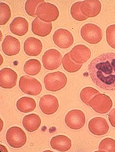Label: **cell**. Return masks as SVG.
Here are the masks:
<instances>
[{"mask_svg":"<svg viewBox=\"0 0 115 152\" xmlns=\"http://www.w3.org/2000/svg\"><path fill=\"white\" fill-rule=\"evenodd\" d=\"M67 81L66 75L57 72L47 74L45 76L43 82L47 90L56 92L63 88L67 84Z\"/></svg>","mask_w":115,"mask_h":152,"instance_id":"2","label":"cell"},{"mask_svg":"<svg viewBox=\"0 0 115 152\" xmlns=\"http://www.w3.org/2000/svg\"><path fill=\"white\" fill-rule=\"evenodd\" d=\"M6 138L7 143L12 148H22L27 142V136L25 133L18 126L10 128L7 132Z\"/></svg>","mask_w":115,"mask_h":152,"instance_id":"6","label":"cell"},{"mask_svg":"<svg viewBox=\"0 0 115 152\" xmlns=\"http://www.w3.org/2000/svg\"><path fill=\"white\" fill-rule=\"evenodd\" d=\"M39 106L44 114L51 115L57 111L59 107V103L55 96L51 94H46L40 99Z\"/></svg>","mask_w":115,"mask_h":152,"instance_id":"11","label":"cell"},{"mask_svg":"<svg viewBox=\"0 0 115 152\" xmlns=\"http://www.w3.org/2000/svg\"><path fill=\"white\" fill-rule=\"evenodd\" d=\"M37 106L36 101L33 98L24 97L17 101L16 107L18 110L22 113H30L35 109Z\"/></svg>","mask_w":115,"mask_h":152,"instance_id":"22","label":"cell"},{"mask_svg":"<svg viewBox=\"0 0 115 152\" xmlns=\"http://www.w3.org/2000/svg\"><path fill=\"white\" fill-rule=\"evenodd\" d=\"M82 1L77 2L74 4L71 9V13L73 18L79 21H85L88 18L82 13L81 6Z\"/></svg>","mask_w":115,"mask_h":152,"instance_id":"26","label":"cell"},{"mask_svg":"<svg viewBox=\"0 0 115 152\" xmlns=\"http://www.w3.org/2000/svg\"><path fill=\"white\" fill-rule=\"evenodd\" d=\"M53 39L57 47L63 49L71 47L74 42L72 34L68 30L64 28L57 30L53 34Z\"/></svg>","mask_w":115,"mask_h":152,"instance_id":"10","label":"cell"},{"mask_svg":"<svg viewBox=\"0 0 115 152\" xmlns=\"http://www.w3.org/2000/svg\"><path fill=\"white\" fill-rule=\"evenodd\" d=\"M29 24L24 18L18 17L15 18L10 25V29L13 34L19 37L25 35L28 31Z\"/></svg>","mask_w":115,"mask_h":152,"instance_id":"18","label":"cell"},{"mask_svg":"<svg viewBox=\"0 0 115 152\" xmlns=\"http://www.w3.org/2000/svg\"><path fill=\"white\" fill-rule=\"evenodd\" d=\"M65 122L69 128L79 129L82 128L86 123V116L80 110H73L69 111L66 115Z\"/></svg>","mask_w":115,"mask_h":152,"instance_id":"9","label":"cell"},{"mask_svg":"<svg viewBox=\"0 0 115 152\" xmlns=\"http://www.w3.org/2000/svg\"><path fill=\"white\" fill-rule=\"evenodd\" d=\"M1 25H5L8 22L11 17V10L8 4L5 3H1Z\"/></svg>","mask_w":115,"mask_h":152,"instance_id":"28","label":"cell"},{"mask_svg":"<svg viewBox=\"0 0 115 152\" xmlns=\"http://www.w3.org/2000/svg\"><path fill=\"white\" fill-rule=\"evenodd\" d=\"M50 145L52 149L64 152L69 150L72 146V141L67 136L58 135L51 139Z\"/></svg>","mask_w":115,"mask_h":152,"instance_id":"20","label":"cell"},{"mask_svg":"<svg viewBox=\"0 0 115 152\" xmlns=\"http://www.w3.org/2000/svg\"><path fill=\"white\" fill-rule=\"evenodd\" d=\"M44 1H27L25 4V9L29 16L35 17L37 8L40 4L45 2Z\"/></svg>","mask_w":115,"mask_h":152,"instance_id":"29","label":"cell"},{"mask_svg":"<svg viewBox=\"0 0 115 152\" xmlns=\"http://www.w3.org/2000/svg\"><path fill=\"white\" fill-rule=\"evenodd\" d=\"M43 44L39 39L33 37L27 38L24 43L25 53L29 56H37L42 51Z\"/></svg>","mask_w":115,"mask_h":152,"instance_id":"16","label":"cell"},{"mask_svg":"<svg viewBox=\"0 0 115 152\" xmlns=\"http://www.w3.org/2000/svg\"><path fill=\"white\" fill-rule=\"evenodd\" d=\"M106 39L110 47L115 49V24L110 25L106 30Z\"/></svg>","mask_w":115,"mask_h":152,"instance_id":"30","label":"cell"},{"mask_svg":"<svg viewBox=\"0 0 115 152\" xmlns=\"http://www.w3.org/2000/svg\"><path fill=\"white\" fill-rule=\"evenodd\" d=\"M101 4L99 1H82L81 11L85 16L88 18L96 17L100 12Z\"/></svg>","mask_w":115,"mask_h":152,"instance_id":"17","label":"cell"},{"mask_svg":"<svg viewBox=\"0 0 115 152\" xmlns=\"http://www.w3.org/2000/svg\"><path fill=\"white\" fill-rule=\"evenodd\" d=\"M41 64L39 61L32 59L27 61L24 66V71L27 74L34 76L38 75L41 71Z\"/></svg>","mask_w":115,"mask_h":152,"instance_id":"23","label":"cell"},{"mask_svg":"<svg viewBox=\"0 0 115 152\" xmlns=\"http://www.w3.org/2000/svg\"><path fill=\"white\" fill-rule=\"evenodd\" d=\"M62 56L61 53L56 49H51L45 52L42 57L44 67L49 70L58 68L61 64Z\"/></svg>","mask_w":115,"mask_h":152,"instance_id":"8","label":"cell"},{"mask_svg":"<svg viewBox=\"0 0 115 152\" xmlns=\"http://www.w3.org/2000/svg\"><path fill=\"white\" fill-rule=\"evenodd\" d=\"M98 151L115 152V140L109 138L103 139L99 144Z\"/></svg>","mask_w":115,"mask_h":152,"instance_id":"27","label":"cell"},{"mask_svg":"<svg viewBox=\"0 0 115 152\" xmlns=\"http://www.w3.org/2000/svg\"><path fill=\"white\" fill-rule=\"evenodd\" d=\"M100 94L97 89L91 87H87L83 89L80 93V98L82 102L89 106L91 99L96 95Z\"/></svg>","mask_w":115,"mask_h":152,"instance_id":"25","label":"cell"},{"mask_svg":"<svg viewBox=\"0 0 115 152\" xmlns=\"http://www.w3.org/2000/svg\"><path fill=\"white\" fill-rule=\"evenodd\" d=\"M93 82L103 89L115 90V53H103L93 59L88 66Z\"/></svg>","mask_w":115,"mask_h":152,"instance_id":"1","label":"cell"},{"mask_svg":"<svg viewBox=\"0 0 115 152\" xmlns=\"http://www.w3.org/2000/svg\"><path fill=\"white\" fill-rule=\"evenodd\" d=\"M88 128L93 134L101 136L106 134L109 127L107 120L105 118L97 117L94 118L89 121Z\"/></svg>","mask_w":115,"mask_h":152,"instance_id":"14","label":"cell"},{"mask_svg":"<svg viewBox=\"0 0 115 152\" xmlns=\"http://www.w3.org/2000/svg\"><path fill=\"white\" fill-rule=\"evenodd\" d=\"M108 119L111 125L115 128V108L113 109L109 113Z\"/></svg>","mask_w":115,"mask_h":152,"instance_id":"31","label":"cell"},{"mask_svg":"<svg viewBox=\"0 0 115 152\" xmlns=\"http://www.w3.org/2000/svg\"><path fill=\"white\" fill-rule=\"evenodd\" d=\"M21 49V43L16 38L7 35L2 44L3 52L8 56H12L19 53Z\"/></svg>","mask_w":115,"mask_h":152,"instance_id":"15","label":"cell"},{"mask_svg":"<svg viewBox=\"0 0 115 152\" xmlns=\"http://www.w3.org/2000/svg\"><path fill=\"white\" fill-rule=\"evenodd\" d=\"M41 124V118L35 114L27 115L23 119L22 124L24 128L29 132H33L38 130Z\"/></svg>","mask_w":115,"mask_h":152,"instance_id":"21","label":"cell"},{"mask_svg":"<svg viewBox=\"0 0 115 152\" xmlns=\"http://www.w3.org/2000/svg\"><path fill=\"white\" fill-rule=\"evenodd\" d=\"M52 25L51 23H45L38 18L35 19L32 23V30L37 36L44 37L49 35L52 31Z\"/></svg>","mask_w":115,"mask_h":152,"instance_id":"19","label":"cell"},{"mask_svg":"<svg viewBox=\"0 0 115 152\" xmlns=\"http://www.w3.org/2000/svg\"><path fill=\"white\" fill-rule=\"evenodd\" d=\"M36 15L41 21L45 23H51L58 19L59 12L55 5L45 2L39 5L36 10Z\"/></svg>","mask_w":115,"mask_h":152,"instance_id":"3","label":"cell"},{"mask_svg":"<svg viewBox=\"0 0 115 152\" xmlns=\"http://www.w3.org/2000/svg\"><path fill=\"white\" fill-rule=\"evenodd\" d=\"M19 87L23 93L32 96H37L41 93L42 85L37 79L25 75L20 78Z\"/></svg>","mask_w":115,"mask_h":152,"instance_id":"4","label":"cell"},{"mask_svg":"<svg viewBox=\"0 0 115 152\" xmlns=\"http://www.w3.org/2000/svg\"><path fill=\"white\" fill-rule=\"evenodd\" d=\"M62 63L64 69L70 73L77 72L82 67L83 64L75 63L72 59L69 52L65 54L62 60Z\"/></svg>","mask_w":115,"mask_h":152,"instance_id":"24","label":"cell"},{"mask_svg":"<svg viewBox=\"0 0 115 152\" xmlns=\"http://www.w3.org/2000/svg\"><path fill=\"white\" fill-rule=\"evenodd\" d=\"M82 38L90 44H95L101 41L103 33L100 28L92 23L85 24L81 29Z\"/></svg>","mask_w":115,"mask_h":152,"instance_id":"5","label":"cell"},{"mask_svg":"<svg viewBox=\"0 0 115 152\" xmlns=\"http://www.w3.org/2000/svg\"><path fill=\"white\" fill-rule=\"evenodd\" d=\"M18 76L11 69L5 68L0 71V86L5 89L13 88L16 85Z\"/></svg>","mask_w":115,"mask_h":152,"instance_id":"12","label":"cell"},{"mask_svg":"<svg viewBox=\"0 0 115 152\" xmlns=\"http://www.w3.org/2000/svg\"><path fill=\"white\" fill-rule=\"evenodd\" d=\"M69 53L72 59L78 64H83L86 62L91 56V50L83 45H76Z\"/></svg>","mask_w":115,"mask_h":152,"instance_id":"13","label":"cell"},{"mask_svg":"<svg viewBox=\"0 0 115 152\" xmlns=\"http://www.w3.org/2000/svg\"><path fill=\"white\" fill-rule=\"evenodd\" d=\"M111 99L108 95L99 94L91 99L89 106L97 113L104 114L108 113L112 107Z\"/></svg>","mask_w":115,"mask_h":152,"instance_id":"7","label":"cell"}]
</instances>
